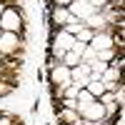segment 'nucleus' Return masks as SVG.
Masks as SVG:
<instances>
[{
    "label": "nucleus",
    "mask_w": 125,
    "mask_h": 125,
    "mask_svg": "<svg viewBox=\"0 0 125 125\" xmlns=\"http://www.w3.org/2000/svg\"><path fill=\"white\" fill-rule=\"evenodd\" d=\"M68 13L73 18H78V20H88L90 15H95V8H93L88 0H73L68 5Z\"/></svg>",
    "instance_id": "1"
},
{
    "label": "nucleus",
    "mask_w": 125,
    "mask_h": 125,
    "mask_svg": "<svg viewBox=\"0 0 125 125\" xmlns=\"http://www.w3.org/2000/svg\"><path fill=\"white\" fill-rule=\"evenodd\" d=\"M0 25L5 28V33H15L20 28V18L15 10H3V18H0Z\"/></svg>",
    "instance_id": "2"
},
{
    "label": "nucleus",
    "mask_w": 125,
    "mask_h": 125,
    "mask_svg": "<svg viewBox=\"0 0 125 125\" xmlns=\"http://www.w3.org/2000/svg\"><path fill=\"white\" fill-rule=\"evenodd\" d=\"M78 110H80L88 120H100L103 115H105V108H103L100 103H90V105H83V108H78Z\"/></svg>",
    "instance_id": "3"
},
{
    "label": "nucleus",
    "mask_w": 125,
    "mask_h": 125,
    "mask_svg": "<svg viewBox=\"0 0 125 125\" xmlns=\"http://www.w3.org/2000/svg\"><path fill=\"white\" fill-rule=\"evenodd\" d=\"M90 48H93V50H108V48H113V38L105 35V33H93Z\"/></svg>",
    "instance_id": "4"
},
{
    "label": "nucleus",
    "mask_w": 125,
    "mask_h": 125,
    "mask_svg": "<svg viewBox=\"0 0 125 125\" xmlns=\"http://www.w3.org/2000/svg\"><path fill=\"white\" fill-rule=\"evenodd\" d=\"M18 48V35L15 33H3L0 35V50L3 53H13Z\"/></svg>",
    "instance_id": "5"
},
{
    "label": "nucleus",
    "mask_w": 125,
    "mask_h": 125,
    "mask_svg": "<svg viewBox=\"0 0 125 125\" xmlns=\"http://www.w3.org/2000/svg\"><path fill=\"white\" fill-rule=\"evenodd\" d=\"M73 43H75V35L65 33V30H62V33L55 38V48H58V50H62V53H68V50L73 48Z\"/></svg>",
    "instance_id": "6"
},
{
    "label": "nucleus",
    "mask_w": 125,
    "mask_h": 125,
    "mask_svg": "<svg viewBox=\"0 0 125 125\" xmlns=\"http://www.w3.org/2000/svg\"><path fill=\"white\" fill-rule=\"evenodd\" d=\"M53 80H55V83L60 80L65 88H68V85H73V83H70V70H68V65H60V68H55V70H53Z\"/></svg>",
    "instance_id": "7"
},
{
    "label": "nucleus",
    "mask_w": 125,
    "mask_h": 125,
    "mask_svg": "<svg viewBox=\"0 0 125 125\" xmlns=\"http://www.w3.org/2000/svg\"><path fill=\"white\" fill-rule=\"evenodd\" d=\"M62 30H65V33H70V35H75V33H80V30H83V23H78V18H73V15H70Z\"/></svg>",
    "instance_id": "8"
},
{
    "label": "nucleus",
    "mask_w": 125,
    "mask_h": 125,
    "mask_svg": "<svg viewBox=\"0 0 125 125\" xmlns=\"http://www.w3.org/2000/svg\"><path fill=\"white\" fill-rule=\"evenodd\" d=\"M85 88H88L90 95H103V93H105V83H100V80H90Z\"/></svg>",
    "instance_id": "9"
},
{
    "label": "nucleus",
    "mask_w": 125,
    "mask_h": 125,
    "mask_svg": "<svg viewBox=\"0 0 125 125\" xmlns=\"http://www.w3.org/2000/svg\"><path fill=\"white\" fill-rule=\"evenodd\" d=\"M62 62H65L68 68H75L78 62H80V55H78V53H73V50H68V53L62 55Z\"/></svg>",
    "instance_id": "10"
},
{
    "label": "nucleus",
    "mask_w": 125,
    "mask_h": 125,
    "mask_svg": "<svg viewBox=\"0 0 125 125\" xmlns=\"http://www.w3.org/2000/svg\"><path fill=\"white\" fill-rule=\"evenodd\" d=\"M83 25H88V28H103V25H105V18H103V15H90L88 18V23H83Z\"/></svg>",
    "instance_id": "11"
},
{
    "label": "nucleus",
    "mask_w": 125,
    "mask_h": 125,
    "mask_svg": "<svg viewBox=\"0 0 125 125\" xmlns=\"http://www.w3.org/2000/svg\"><path fill=\"white\" fill-rule=\"evenodd\" d=\"M53 18H55V23H68V18H70V13L65 8H55V13H53Z\"/></svg>",
    "instance_id": "12"
},
{
    "label": "nucleus",
    "mask_w": 125,
    "mask_h": 125,
    "mask_svg": "<svg viewBox=\"0 0 125 125\" xmlns=\"http://www.w3.org/2000/svg\"><path fill=\"white\" fill-rule=\"evenodd\" d=\"M78 93H80V88L68 85V88H65V98H78Z\"/></svg>",
    "instance_id": "13"
},
{
    "label": "nucleus",
    "mask_w": 125,
    "mask_h": 125,
    "mask_svg": "<svg viewBox=\"0 0 125 125\" xmlns=\"http://www.w3.org/2000/svg\"><path fill=\"white\" fill-rule=\"evenodd\" d=\"M90 38H93V33H90V30H80V33H78V40H80V43H88Z\"/></svg>",
    "instance_id": "14"
},
{
    "label": "nucleus",
    "mask_w": 125,
    "mask_h": 125,
    "mask_svg": "<svg viewBox=\"0 0 125 125\" xmlns=\"http://www.w3.org/2000/svg\"><path fill=\"white\" fill-rule=\"evenodd\" d=\"M88 3H90L93 8H103V5H105V0H88Z\"/></svg>",
    "instance_id": "15"
},
{
    "label": "nucleus",
    "mask_w": 125,
    "mask_h": 125,
    "mask_svg": "<svg viewBox=\"0 0 125 125\" xmlns=\"http://www.w3.org/2000/svg\"><path fill=\"white\" fill-rule=\"evenodd\" d=\"M55 3H58V5H70L73 0H55Z\"/></svg>",
    "instance_id": "16"
},
{
    "label": "nucleus",
    "mask_w": 125,
    "mask_h": 125,
    "mask_svg": "<svg viewBox=\"0 0 125 125\" xmlns=\"http://www.w3.org/2000/svg\"><path fill=\"white\" fill-rule=\"evenodd\" d=\"M0 13H3V5H0Z\"/></svg>",
    "instance_id": "17"
}]
</instances>
